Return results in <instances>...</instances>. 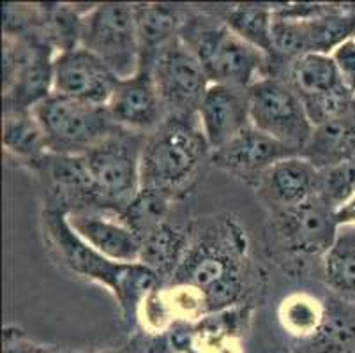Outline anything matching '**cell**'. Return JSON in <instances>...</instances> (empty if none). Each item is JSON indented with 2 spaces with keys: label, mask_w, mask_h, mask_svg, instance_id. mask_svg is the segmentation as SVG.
<instances>
[{
  "label": "cell",
  "mask_w": 355,
  "mask_h": 353,
  "mask_svg": "<svg viewBox=\"0 0 355 353\" xmlns=\"http://www.w3.org/2000/svg\"><path fill=\"white\" fill-rule=\"evenodd\" d=\"M198 121L211 150H218L251 126L250 89L209 87L198 110Z\"/></svg>",
  "instance_id": "9a60e30c"
},
{
  "label": "cell",
  "mask_w": 355,
  "mask_h": 353,
  "mask_svg": "<svg viewBox=\"0 0 355 353\" xmlns=\"http://www.w3.org/2000/svg\"><path fill=\"white\" fill-rule=\"evenodd\" d=\"M301 155L320 171L355 157V112L316 126Z\"/></svg>",
  "instance_id": "e0dca14e"
},
{
  "label": "cell",
  "mask_w": 355,
  "mask_h": 353,
  "mask_svg": "<svg viewBox=\"0 0 355 353\" xmlns=\"http://www.w3.org/2000/svg\"><path fill=\"white\" fill-rule=\"evenodd\" d=\"M211 150L198 115L166 117L145 136L140 161L141 189L173 194L184 189Z\"/></svg>",
  "instance_id": "6da1fadb"
},
{
  "label": "cell",
  "mask_w": 355,
  "mask_h": 353,
  "mask_svg": "<svg viewBox=\"0 0 355 353\" xmlns=\"http://www.w3.org/2000/svg\"><path fill=\"white\" fill-rule=\"evenodd\" d=\"M301 99L313 128L355 112V94L345 85L336 87L327 92L315 94V96L301 97Z\"/></svg>",
  "instance_id": "484cf974"
},
{
  "label": "cell",
  "mask_w": 355,
  "mask_h": 353,
  "mask_svg": "<svg viewBox=\"0 0 355 353\" xmlns=\"http://www.w3.org/2000/svg\"><path fill=\"white\" fill-rule=\"evenodd\" d=\"M20 37V35H16ZM20 62L15 76L4 87V112L34 110L53 94V58L51 46L43 39L20 37Z\"/></svg>",
  "instance_id": "4fadbf2b"
},
{
  "label": "cell",
  "mask_w": 355,
  "mask_h": 353,
  "mask_svg": "<svg viewBox=\"0 0 355 353\" xmlns=\"http://www.w3.org/2000/svg\"><path fill=\"white\" fill-rule=\"evenodd\" d=\"M324 318V304L306 293H297L283 300L282 322L295 336H313Z\"/></svg>",
  "instance_id": "4316f807"
},
{
  "label": "cell",
  "mask_w": 355,
  "mask_h": 353,
  "mask_svg": "<svg viewBox=\"0 0 355 353\" xmlns=\"http://www.w3.org/2000/svg\"><path fill=\"white\" fill-rule=\"evenodd\" d=\"M250 113L254 128L299 154L315 129L301 96L288 82L276 76H263L250 87Z\"/></svg>",
  "instance_id": "ba28073f"
},
{
  "label": "cell",
  "mask_w": 355,
  "mask_h": 353,
  "mask_svg": "<svg viewBox=\"0 0 355 353\" xmlns=\"http://www.w3.org/2000/svg\"><path fill=\"white\" fill-rule=\"evenodd\" d=\"M172 196L157 191L140 189L137 198L122 214V219L137 232L138 237L144 241L147 235L156 232L159 226L166 223V214L170 209Z\"/></svg>",
  "instance_id": "d4e9b609"
},
{
  "label": "cell",
  "mask_w": 355,
  "mask_h": 353,
  "mask_svg": "<svg viewBox=\"0 0 355 353\" xmlns=\"http://www.w3.org/2000/svg\"><path fill=\"white\" fill-rule=\"evenodd\" d=\"M44 219L51 241L59 248L66 264L82 276L92 277L112 288L128 313L137 307L148 291L156 288L159 277L150 268L144 264H117L99 255L69 228L64 212L48 209Z\"/></svg>",
  "instance_id": "3957f363"
},
{
  "label": "cell",
  "mask_w": 355,
  "mask_h": 353,
  "mask_svg": "<svg viewBox=\"0 0 355 353\" xmlns=\"http://www.w3.org/2000/svg\"><path fill=\"white\" fill-rule=\"evenodd\" d=\"M2 144L6 152L27 163L41 160L48 152L43 129L32 110L4 112Z\"/></svg>",
  "instance_id": "44dd1931"
},
{
  "label": "cell",
  "mask_w": 355,
  "mask_h": 353,
  "mask_svg": "<svg viewBox=\"0 0 355 353\" xmlns=\"http://www.w3.org/2000/svg\"><path fill=\"white\" fill-rule=\"evenodd\" d=\"M320 170L302 155L279 161L261 175L257 189L272 212L293 209L318 194Z\"/></svg>",
  "instance_id": "2e32d148"
},
{
  "label": "cell",
  "mask_w": 355,
  "mask_h": 353,
  "mask_svg": "<svg viewBox=\"0 0 355 353\" xmlns=\"http://www.w3.org/2000/svg\"><path fill=\"white\" fill-rule=\"evenodd\" d=\"M135 11L144 67L163 44L180 34L186 19L182 18L180 9L172 6H135Z\"/></svg>",
  "instance_id": "d6986e66"
},
{
  "label": "cell",
  "mask_w": 355,
  "mask_h": 353,
  "mask_svg": "<svg viewBox=\"0 0 355 353\" xmlns=\"http://www.w3.org/2000/svg\"><path fill=\"white\" fill-rule=\"evenodd\" d=\"M106 106L117 128L140 135L156 131L168 117L153 74L147 67H141L133 78L121 80Z\"/></svg>",
  "instance_id": "7c38bea8"
},
{
  "label": "cell",
  "mask_w": 355,
  "mask_h": 353,
  "mask_svg": "<svg viewBox=\"0 0 355 353\" xmlns=\"http://www.w3.org/2000/svg\"><path fill=\"white\" fill-rule=\"evenodd\" d=\"M332 58L340 71L343 85L355 94V37L332 51Z\"/></svg>",
  "instance_id": "f1b7e54d"
},
{
  "label": "cell",
  "mask_w": 355,
  "mask_h": 353,
  "mask_svg": "<svg viewBox=\"0 0 355 353\" xmlns=\"http://www.w3.org/2000/svg\"><path fill=\"white\" fill-rule=\"evenodd\" d=\"M80 46L98 55L119 80L141 69L135 4H99L82 16Z\"/></svg>",
  "instance_id": "8992f818"
},
{
  "label": "cell",
  "mask_w": 355,
  "mask_h": 353,
  "mask_svg": "<svg viewBox=\"0 0 355 353\" xmlns=\"http://www.w3.org/2000/svg\"><path fill=\"white\" fill-rule=\"evenodd\" d=\"M318 196L338 210L355 196V157L320 171Z\"/></svg>",
  "instance_id": "83f0119b"
},
{
  "label": "cell",
  "mask_w": 355,
  "mask_h": 353,
  "mask_svg": "<svg viewBox=\"0 0 355 353\" xmlns=\"http://www.w3.org/2000/svg\"><path fill=\"white\" fill-rule=\"evenodd\" d=\"M274 218L286 248L304 255L325 257L340 232L336 210L318 194L293 209L276 212Z\"/></svg>",
  "instance_id": "30bf717a"
},
{
  "label": "cell",
  "mask_w": 355,
  "mask_h": 353,
  "mask_svg": "<svg viewBox=\"0 0 355 353\" xmlns=\"http://www.w3.org/2000/svg\"><path fill=\"white\" fill-rule=\"evenodd\" d=\"M324 277L334 295L355 304V225H341L324 257Z\"/></svg>",
  "instance_id": "ffe728a7"
},
{
  "label": "cell",
  "mask_w": 355,
  "mask_h": 353,
  "mask_svg": "<svg viewBox=\"0 0 355 353\" xmlns=\"http://www.w3.org/2000/svg\"><path fill=\"white\" fill-rule=\"evenodd\" d=\"M145 136L117 128L85 154L99 210L122 216L140 193V161Z\"/></svg>",
  "instance_id": "277c9868"
},
{
  "label": "cell",
  "mask_w": 355,
  "mask_h": 353,
  "mask_svg": "<svg viewBox=\"0 0 355 353\" xmlns=\"http://www.w3.org/2000/svg\"><path fill=\"white\" fill-rule=\"evenodd\" d=\"M105 210H74L66 214L67 225L85 244L117 264H140L141 239L122 216L108 218Z\"/></svg>",
  "instance_id": "5bb4252c"
},
{
  "label": "cell",
  "mask_w": 355,
  "mask_h": 353,
  "mask_svg": "<svg viewBox=\"0 0 355 353\" xmlns=\"http://www.w3.org/2000/svg\"><path fill=\"white\" fill-rule=\"evenodd\" d=\"M223 21L251 46L269 58L272 57V9L258 4H241L228 9Z\"/></svg>",
  "instance_id": "603a6c76"
},
{
  "label": "cell",
  "mask_w": 355,
  "mask_h": 353,
  "mask_svg": "<svg viewBox=\"0 0 355 353\" xmlns=\"http://www.w3.org/2000/svg\"><path fill=\"white\" fill-rule=\"evenodd\" d=\"M288 83L301 97L327 92L343 85L332 55L306 53L288 66Z\"/></svg>",
  "instance_id": "7402d4cb"
},
{
  "label": "cell",
  "mask_w": 355,
  "mask_h": 353,
  "mask_svg": "<svg viewBox=\"0 0 355 353\" xmlns=\"http://www.w3.org/2000/svg\"><path fill=\"white\" fill-rule=\"evenodd\" d=\"M141 244L144 248H141L140 264L150 268L157 277L175 274L182 261L184 251V241L179 232L164 223L156 232L147 235Z\"/></svg>",
  "instance_id": "cb8c5ba5"
},
{
  "label": "cell",
  "mask_w": 355,
  "mask_h": 353,
  "mask_svg": "<svg viewBox=\"0 0 355 353\" xmlns=\"http://www.w3.org/2000/svg\"><path fill=\"white\" fill-rule=\"evenodd\" d=\"M299 353H313V352H309V350H306V352H299Z\"/></svg>",
  "instance_id": "4dcf8cb0"
},
{
  "label": "cell",
  "mask_w": 355,
  "mask_h": 353,
  "mask_svg": "<svg viewBox=\"0 0 355 353\" xmlns=\"http://www.w3.org/2000/svg\"><path fill=\"white\" fill-rule=\"evenodd\" d=\"M46 150L59 155H85L117 129L108 106L51 94L35 106Z\"/></svg>",
  "instance_id": "5b68a950"
},
{
  "label": "cell",
  "mask_w": 355,
  "mask_h": 353,
  "mask_svg": "<svg viewBox=\"0 0 355 353\" xmlns=\"http://www.w3.org/2000/svg\"><path fill=\"white\" fill-rule=\"evenodd\" d=\"M336 219L341 225H355V196L348 200L341 209L336 210Z\"/></svg>",
  "instance_id": "f546056e"
},
{
  "label": "cell",
  "mask_w": 355,
  "mask_h": 353,
  "mask_svg": "<svg viewBox=\"0 0 355 353\" xmlns=\"http://www.w3.org/2000/svg\"><path fill=\"white\" fill-rule=\"evenodd\" d=\"M119 83L114 71L80 44L53 57V94L106 106Z\"/></svg>",
  "instance_id": "9c48e42d"
},
{
  "label": "cell",
  "mask_w": 355,
  "mask_h": 353,
  "mask_svg": "<svg viewBox=\"0 0 355 353\" xmlns=\"http://www.w3.org/2000/svg\"><path fill=\"white\" fill-rule=\"evenodd\" d=\"M179 35L196 55L214 85L250 89L263 78L260 74L266 69L269 57L239 37L225 21L186 19Z\"/></svg>",
  "instance_id": "7a4b0ae2"
},
{
  "label": "cell",
  "mask_w": 355,
  "mask_h": 353,
  "mask_svg": "<svg viewBox=\"0 0 355 353\" xmlns=\"http://www.w3.org/2000/svg\"><path fill=\"white\" fill-rule=\"evenodd\" d=\"M292 155L301 154L251 124L227 145L212 150V163L234 177L257 186L269 168Z\"/></svg>",
  "instance_id": "8fae6325"
},
{
  "label": "cell",
  "mask_w": 355,
  "mask_h": 353,
  "mask_svg": "<svg viewBox=\"0 0 355 353\" xmlns=\"http://www.w3.org/2000/svg\"><path fill=\"white\" fill-rule=\"evenodd\" d=\"M313 353H355V304L332 295L324 304V318L311 338Z\"/></svg>",
  "instance_id": "ac0fdd59"
},
{
  "label": "cell",
  "mask_w": 355,
  "mask_h": 353,
  "mask_svg": "<svg viewBox=\"0 0 355 353\" xmlns=\"http://www.w3.org/2000/svg\"><path fill=\"white\" fill-rule=\"evenodd\" d=\"M154 78L168 117H196L212 85L196 55L180 35L170 39L145 64Z\"/></svg>",
  "instance_id": "52a82bcc"
}]
</instances>
